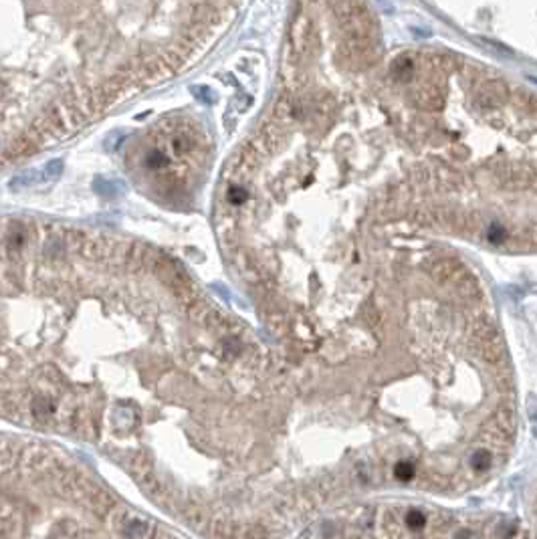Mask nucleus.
<instances>
[{"label": "nucleus", "mask_w": 537, "mask_h": 539, "mask_svg": "<svg viewBox=\"0 0 537 539\" xmlns=\"http://www.w3.org/2000/svg\"><path fill=\"white\" fill-rule=\"evenodd\" d=\"M156 250L51 224L0 223V418L85 443L150 499L226 394L231 317L184 285L148 293Z\"/></svg>", "instance_id": "f257e3e1"}, {"label": "nucleus", "mask_w": 537, "mask_h": 539, "mask_svg": "<svg viewBox=\"0 0 537 539\" xmlns=\"http://www.w3.org/2000/svg\"><path fill=\"white\" fill-rule=\"evenodd\" d=\"M0 539H188L135 509L65 448L0 433Z\"/></svg>", "instance_id": "f03ea898"}, {"label": "nucleus", "mask_w": 537, "mask_h": 539, "mask_svg": "<svg viewBox=\"0 0 537 539\" xmlns=\"http://www.w3.org/2000/svg\"><path fill=\"white\" fill-rule=\"evenodd\" d=\"M309 539H531L519 521L412 501H380L333 513Z\"/></svg>", "instance_id": "7ed1b4c3"}, {"label": "nucleus", "mask_w": 537, "mask_h": 539, "mask_svg": "<svg viewBox=\"0 0 537 539\" xmlns=\"http://www.w3.org/2000/svg\"><path fill=\"white\" fill-rule=\"evenodd\" d=\"M511 97L507 83L501 79H487L479 85V89L475 93V104L483 111L497 109L503 104H507V99Z\"/></svg>", "instance_id": "20e7f679"}, {"label": "nucleus", "mask_w": 537, "mask_h": 539, "mask_svg": "<svg viewBox=\"0 0 537 539\" xmlns=\"http://www.w3.org/2000/svg\"><path fill=\"white\" fill-rule=\"evenodd\" d=\"M314 39V25L311 18L307 14H299L293 18L291 25V53H295L297 57L303 55L309 49V43Z\"/></svg>", "instance_id": "39448f33"}, {"label": "nucleus", "mask_w": 537, "mask_h": 539, "mask_svg": "<svg viewBox=\"0 0 537 539\" xmlns=\"http://www.w3.org/2000/svg\"><path fill=\"white\" fill-rule=\"evenodd\" d=\"M414 101H416V106H420L422 109L436 111V109L443 107L445 97H443V91H441L438 85H434V83H424L419 91H416V95H414Z\"/></svg>", "instance_id": "423d86ee"}, {"label": "nucleus", "mask_w": 537, "mask_h": 539, "mask_svg": "<svg viewBox=\"0 0 537 539\" xmlns=\"http://www.w3.org/2000/svg\"><path fill=\"white\" fill-rule=\"evenodd\" d=\"M416 71V61H414V55L404 53L400 55L396 61L392 63V77L400 83L404 81H410V77L414 75Z\"/></svg>", "instance_id": "0eeeda50"}]
</instances>
